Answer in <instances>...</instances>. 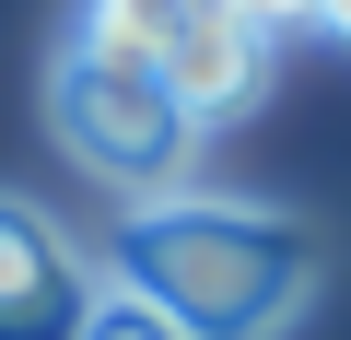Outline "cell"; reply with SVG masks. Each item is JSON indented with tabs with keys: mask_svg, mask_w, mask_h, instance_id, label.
I'll return each mask as SVG.
<instances>
[{
	"mask_svg": "<svg viewBox=\"0 0 351 340\" xmlns=\"http://www.w3.org/2000/svg\"><path fill=\"white\" fill-rule=\"evenodd\" d=\"M106 282L141 293L176 340H281V328L316 305L328 247H316V223H293V212L176 188V200H141V212L117 223Z\"/></svg>",
	"mask_w": 351,
	"mask_h": 340,
	"instance_id": "6da1fadb",
	"label": "cell"
},
{
	"mask_svg": "<svg viewBox=\"0 0 351 340\" xmlns=\"http://www.w3.org/2000/svg\"><path fill=\"white\" fill-rule=\"evenodd\" d=\"M47 129H59L71 164H94V177L129 188V200H176L188 164H199L188 94H176L164 71H141V59H106V47H59V71H47Z\"/></svg>",
	"mask_w": 351,
	"mask_h": 340,
	"instance_id": "7a4b0ae2",
	"label": "cell"
},
{
	"mask_svg": "<svg viewBox=\"0 0 351 340\" xmlns=\"http://www.w3.org/2000/svg\"><path fill=\"white\" fill-rule=\"evenodd\" d=\"M94 305H106V282L59 235V212H36L24 188H0V340H82Z\"/></svg>",
	"mask_w": 351,
	"mask_h": 340,
	"instance_id": "3957f363",
	"label": "cell"
},
{
	"mask_svg": "<svg viewBox=\"0 0 351 340\" xmlns=\"http://www.w3.org/2000/svg\"><path fill=\"white\" fill-rule=\"evenodd\" d=\"M176 94H188V117L211 129V117H234V106H258V82H269V24H246V12H223V24H199L188 47H176V71H164Z\"/></svg>",
	"mask_w": 351,
	"mask_h": 340,
	"instance_id": "277c9868",
	"label": "cell"
},
{
	"mask_svg": "<svg viewBox=\"0 0 351 340\" xmlns=\"http://www.w3.org/2000/svg\"><path fill=\"white\" fill-rule=\"evenodd\" d=\"M234 0H82L71 47H106V59H141V71H176V47H188L199 24H223Z\"/></svg>",
	"mask_w": 351,
	"mask_h": 340,
	"instance_id": "5b68a950",
	"label": "cell"
},
{
	"mask_svg": "<svg viewBox=\"0 0 351 340\" xmlns=\"http://www.w3.org/2000/svg\"><path fill=\"white\" fill-rule=\"evenodd\" d=\"M82 340H176V328H164L141 293H117V282H106V305H94V328H82Z\"/></svg>",
	"mask_w": 351,
	"mask_h": 340,
	"instance_id": "8992f818",
	"label": "cell"
},
{
	"mask_svg": "<svg viewBox=\"0 0 351 340\" xmlns=\"http://www.w3.org/2000/svg\"><path fill=\"white\" fill-rule=\"evenodd\" d=\"M234 12H246V24H269V36H281V24H316V0H234Z\"/></svg>",
	"mask_w": 351,
	"mask_h": 340,
	"instance_id": "52a82bcc",
	"label": "cell"
},
{
	"mask_svg": "<svg viewBox=\"0 0 351 340\" xmlns=\"http://www.w3.org/2000/svg\"><path fill=\"white\" fill-rule=\"evenodd\" d=\"M316 24H328V36H351V0H316Z\"/></svg>",
	"mask_w": 351,
	"mask_h": 340,
	"instance_id": "ba28073f",
	"label": "cell"
}]
</instances>
